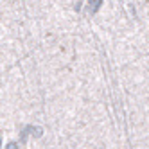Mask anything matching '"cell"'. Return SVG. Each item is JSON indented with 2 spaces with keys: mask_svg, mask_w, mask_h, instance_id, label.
Here are the masks:
<instances>
[{
  "mask_svg": "<svg viewBox=\"0 0 149 149\" xmlns=\"http://www.w3.org/2000/svg\"><path fill=\"white\" fill-rule=\"evenodd\" d=\"M7 149H20V147H18L16 144H9V146H7Z\"/></svg>",
  "mask_w": 149,
  "mask_h": 149,
  "instance_id": "cell-1",
  "label": "cell"
}]
</instances>
